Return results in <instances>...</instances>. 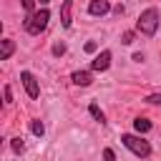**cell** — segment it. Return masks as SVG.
Masks as SVG:
<instances>
[{
  "mask_svg": "<svg viewBox=\"0 0 161 161\" xmlns=\"http://www.w3.org/2000/svg\"><path fill=\"white\" fill-rule=\"evenodd\" d=\"M133 128H136L138 136H141V133H148V131H151V121L143 118V116H138V118H133Z\"/></svg>",
  "mask_w": 161,
  "mask_h": 161,
  "instance_id": "obj_9",
  "label": "cell"
},
{
  "mask_svg": "<svg viewBox=\"0 0 161 161\" xmlns=\"http://www.w3.org/2000/svg\"><path fill=\"white\" fill-rule=\"evenodd\" d=\"M103 161H116V153H113V148H103Z\"/></svg>",
  "mask_w": 161,
  "mask_h": 161,
  "instance_id": "obj_19",
  "label": "cell"
},
{
  "mask_svg": "<svg viewBox=\"0 0 161 161\" xmlns=\"http://www.w3.org/2000/svg\"><path fill=\"white\" fill-rule=\"evenodd\" d=\"M83 48H86V53H96V50H98V43H96V40H88Z\"/></svg>",
  "mask_w": 161,
  "mask_h": 161,
  "instance_id": "obj_18",
  "label": "cell"
},
{
  "mask_svg": "<svg viewBox=\"0 0 161 161\" xmlns=\"http://www.w3.org/2000/svg\"><path fill=\"white\" fill-rule=\"evenodd\" d=\"M3 93H5V101L10 103V101H13V91H10V86H5V91H3Z\"/></svg>",
  "mask_w": 161,
  "mask_h": 161,
  "instance_id": "obj_20",
  "label": "cell"
},
{
  "mask_svg": "<svg viewBox=\"0 0 161 161\" xmlns=\"http://www.w3.org/2000/svg\"><path fill=\"white\" fill-rule=\"evenodd\" d=\"M20 3H23V8H25V13H28V15H33V13H35V0H20Z\"/></svg>",
  "mask_w": 161,
  "mask_h": 161,
  "instance_id": "obj_15",
  "label": "cell"
},
{
  "mask_svg": "<svg viewBox=\"0 0 161 161\" xmlns=\"http://www.w3.org/2000/svg\"><path fill=\"white\" fill-rule=\"evenodd\" d=\"M108 65H111V50H101L96 58H93V63H91V68L93 70H108Z\"/></svg>",
  "mask_w": 161,
  "mask_h": 161,
  "instance_id": "obj_5",
  "label": "cell"
},
{
  "mask_svg": "<svg viewBox=\"0 0 161 161\" xmlns=\"http://www.w3.org/2000/svg\"><path fill=\"white\" fill-rule=\"evenodd\" d=\"M70 8H73V0H63V5H60V23H63V28H70Z\"/></svg>",
  "mask_w": 161,
  "mask_h": 161,
  "instance_id": "obj_8",
  "label": "cell"
},
{
  "mask_svg": "<svg viewBox=\"0 0 161 161\" xmlns=\"http://www.w3.org/2000/svg\"><path fill=\"white\" fill-rule=\"evenodd\" d=\"M20 80H23V86H25V91H28L30 98H38L40 96V86H38V80H35V75L30 70H23L20 73Z\"/></svg>",
  "mask_w": 161,
  "mask_h": 161,
  "instance_id": "obj_4",
  "label": "cell"
},
{
  "mask_svg": "<svg viewBox=\"0 0 161 161\" xmlns=\"http://www.w3.org/2000/svg\"><path fill=\"white\" fill-rule=\"evenodd\" d=\"M108 10H111L108 0H91V5H88V13L91 15H106Z\"/></svg>",
  "mask_w": 161,
  "mask_h": 161,
  "instance_id": "obj_7",
  "label": "cell"
},
{
  "mask_svg": "<svg viewBox=\"0 0 161 161\" xmlns=\"http://www.w3.org/2000/svg\"><path fill=\"white\" fill-rule=\"evenodd\" d=\"M70 80L75 86H91L93 83V75H91V70H73L70 73Z\"/></svg>",
  "mask_w": 161,
  "mask_h": 161,
  "instance_id": "obj_6",
  "label": "cell"
},
{
  "mask_svg": "<svg viewBox=\"0 0 161 161\" xmlns=\"http://www.w3.org/2000/svg\"><path fill=\"white\" fill-rule=\"evenodd\" d=\"M13 50H15V43H13L10 38H5V40H3V48H0V60H8V58L13 55Z\"/></svg>",
  "mask_w": 161,
  "mask_h": 161,
  "instance_id": "obj_10",
  "label": "cell"
},
{
  "mask_svg": "<svg viewBox=\"0 0 161 161\" xmlns=\"http://www.w3.org/2000/svg\"><path fill=\"white\" fill-rule=\"evenodd\" d=\"M88 113H91V116H93L98 123H106V116H103V111H101L96 103H91V106H88Z\"/></svg>",
  "mask_w": 161,
  "mask_h": 161,
  "instance_id": "obj_11",
  "label": "cell"
},
{
  "mask_svg": "<svg viewBox=\"0 0 161 161\" xmlns=\"http://www.w3.org/2000/svg\"><path fill=\"white\" fill-rule=\"evenodd\" d=\"M30 131H33L35 136H43V133H45V126H43V121H38V118H35V121H30Z\"/></svg>",
  "mask_w": 161,
  "mask_h": 161,
  "instance_id": "obj_12",
  "label": "cell"
},
{
  "mask_svg": "<svg viewBox=\"0 0 161 161\" xmlns=\"http://www.w3.org/2000/svg\"><path fill=\"white\" fill-rule=\"evenodd\" d=\"M48 20H50L48 8H40V10H35L33 15H28V20H25V30H28L30 35H40V33L48 28Z\"/></svg>",
  "mask_w": 161,
  "mask_h": 161,
  "instance_id": "obj_3",
  "label": "cell"
},
{
  "mask_svg": "<svg viewBox=\"0 0 161 161\" xmlns=\"http://www.w3.org/2000/svg\"><path fill=\"white\" fill-rule=\"evenodd\" d=\"M121 143H123L131 153H136L138 158L151 156V143H148L146 138H141L138 133H121Z\"/></svg>",
  "mask_w": 161,
  "mask_h": 161,
  "instance_id": "obj_2",
  "label": "cell"
},
{
  "mask_svg": "<svg viewBox=\"0 0 161 161\" xmlns=\"http://www.w3.org/2000/svg\"><path fill=\"white\" fill-rule=\"evenodd\" d=\"M38 3H40V5H43V8H45V5H48V3H50V0H38Z\"/></svg>",
  "mask_w": 161,
  "mask_h": 161,
  "instance_id": "obj_21",
  "label": "cell"
},
{
  "mask_svg": "<svg viewBox=\"0 0 161 161\" xmlns=\"http://www.w3.org/2000/svg\"><path fill=\"white\" fill-rule=\"evenodd\" d=\"M10 146H13V151H15V153H23V148H25L23 138H13V141H10Z\"/></svg>",
  "mask_w": 161,
  "mask_h": 161,
  "instance_id": "obj_14",
  "label": "cell"
},
{
  "mask_svg": "<svg viewBox=\"0 0 161 161\" xmlns=\"http://www.w3.org/2000/svg\"><path fill=\"white\" fill-rule=\"evenodd\" d=\"M63 53H65V43H55V45H53V55H58V58H60Z\"/></svg>",
  "mask_w": 161,
  "mask_h": 161,
  "instance_id": "obj_17",
  "label": "cell"
},
{
  "mask_svg": "<svg viewBox=\"0 0 161 161\" xmlns=\"http://www.w3.org/2000/svg\"><path fill=\"white\" fill-rule=\"evenodd\" d=\"M136 30L141 35H146V38L156 35V30H158V10L156 8H146L136 20Z\"/></svg>",
  "mask_w": 161,
  "mask_h": 161,
  "instance_id": "obj_1",
  "label": "cell"
},
{
  "mask_svg": "<svg viewBox=\"0 0 161 161\" xmlns=\"http://www.w3.org/2000/svg\"><path fill=\"white\" fill-rule=\"evenodd\" d=\"M146 103H151V106H161V93H151V96H146Z\"/></svg>",
  "mask_w": 161,
  "mask_h": 161,
  "instance_id": "obj_16",
  "label": "cell"
},
{
  "mask_svg": "<svg viewBox=\"0 0 161 161\" xmlns=\"http://www.w3.org/2000/svg\"><path fill=\"white\" fill-rule=\"evenodd\" d=\"M133 38H136V33H133V30H126V33L121 35V43H123V45H131Z\"/></svg>",
  "mask_w": 161,
  "mask_h": 161,
  "instance_id": "obj_13",
  "label": "cell"
}]
</instances>
